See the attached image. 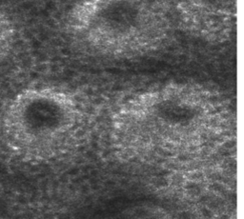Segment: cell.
Masks as SVG:
<instances>
[{"label":"cell","instance_id":"obj_1","mask_svg":"<svg viewBox=\"0 0 244 219\" xmlns=\"http://www.w3.org/2000/svg\"><path fill=\"white\" fill-rule=\"evenodd\" d=\"M225 125L221 104L199 87L174 84L129 102L118 114L116 135L142 150H174L200 145Z\"/></svg>","mask_w":244,"mask_h":219},{"label":"cell","instance_id":"obj_2","mask_svg":"<svg viewBox=\"0 0 244 219\" xmlns=\"http://www.w3.org/2000/svg\"><path fill=\"white\" fill-rule=\"evenodd\" d=\"M71 35L101 55L136 58L158 51L172 33L168 13L153 0H91L72 10Z\"/></svg>","mask_w":244,"mask_h":219},{"label":"cell","instance_id":"obj_3","mask_svg":"<svg viewBox=\"0 0 244 219\" xmlns=\"http://www.w3.org/2000/svg\"><path fill=\"white\" fill-rule=\"evenodd\" d=\"M78 123L79 111L69 95L40 88L14 96L0 127L7 147L16 156L39 160L64 144Z\"/></svg>","mask_w":244,"mask_h":219},{"label":"cell","instance_id":"obj_4","mask_svg":"<svg viewBox=\"0 0 244 219\" xmlns=\"http://www.w3.org/2000/svg\"><path fill=\"white\" fill-rule=\"evenodd\" d=\"M178 14L183 27L206 42H227L237 31V0H179Z\"/></svg>","mask_w":244,"mask_h":219},{"label":"cell","instance_id":"obj_5","mask_svg":"<svg viewBox=\"0 0 244 219\" xmlns=\"http://www.w3.org/2000/svg\"><path fill=\"white\" fill-rule=\"evenodd\" d=\"M14 33V27L11 19L0 12V58L11 49Z\"/></svg>","mask_w":244,"mask_h":219}]
</instances>
